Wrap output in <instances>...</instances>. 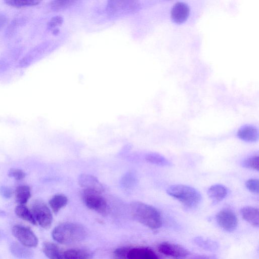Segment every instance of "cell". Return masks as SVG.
I'll return each instance as SVG.
<instances>
[{"label": "cell", "mask_w": 259, "mask_h": 259, "mask_svg": "<svg viewBox=\"0 0 259 259\" xmlns=\"http://www.w3.org/2000/svg\"><path fill=\"white\" fill-rule=\"evenodd\" d=\"M132 217L139 223L151 229L161 227L162 219L160 212L154 207L140 201L130 204Z\"/></svg>", "instance_id": "1"}, {"label": "cell", "mask_w": 259, "mask_h": 259, "mask_svg": "<svg viewBox=\"0 0 259 259\" xmlns=\"http://www.w3.org/2000/svg\"><path fill=\"white\" fill-rule=\"evenodd\" d=\"M87 235L85 228L77 223L66 222L57 226L53 230L54 240L62 244H70L80 242Z\"/></svg>", "instance_id": "2"}, {"label": "cell", "mask_w": 259, "mask_h": 259, "mask_svg": "<svg viewBox=\"0 0 259 259\" xmlns=\"http://www.w3.org/2000/svg\"><path fill=\"white\" fill-rule=\"evenodd\" d=\"M166 192L189 208L197 207L202 199L200 193L194 188L188 185H172L167 188Z\"/></svg>", "instance_id": "3"}, {"label": "cell", "mask_w": 259, "mask_h": 259, "mask_svg": "<svg viewBox=\"0 0 259 259\" xmlns=\"http://www.w3.org/2000/svg\"><path fill=\"white\" fill-rule=\"evenodd\" d=\"M31 211L37 223L41 227L49 228L53 222V216L47 205L40 199H36L31 205Z\"/></svg>", "instance_id": "4"}, {"label": "cell", "mask_w": 259, "mask_h": 259, "mask_svg": "<svg viewBox=\"0 0 259 259\" xmlns=\"http://www.w3.org/2000/svg\"><path fill=\"white\" fill-rule=\"evenodd\" d=\"M140 7L138 1L133 0H113L108 1L106 7L107 13L111 15L118 16L131 14L136 12Z\"/></svg>", "instance_id": "5"}, {"label": "cell", "mask_w": 259, "mask_h": 259, "mask_svg": "<svg viewBox=\"0 0 259 259\" xmlns=\"http://www.w3.org/2000/svg\"><path fill=\"white\" fill-rule=\"evenodd\" d=\"M82 199L85 205L90 209L101 214L107 210V203L102 193L91 190H83Z\"/></svg>", "instance_id": "6"}, {"label": "cell", "mask_w": 259, "mask_h": 259, "mask_svg": "<svg viewBox=\"0 0 259 259\" xmlns=\"http://www.w3.org/2000/svg\"><path fill=\"white\" fill-rule=\"evenodd\" d=\"M12 233L23 245L27 247H35L38 244V239L33 232L28 227L16 225L12 228Z\"/></svg>", "instance_id": "7"}, {"label": "cell", "mask_w": 259, "mask_h": 259, "mask_svg": "<svg viewBox=\"0 0 259 259\" xmlns=\"http://www.w3.org/2000/svg\"><path fill=\"white\" fill-rule=\"evenodd\" d=\"M215 218L218 225L226 232H232L237 227V218L235 213L229 209L220 210L217 213Z\"/></svg>", "instance_id": "8"}, {"label": "cell", "mask_w": 259, "mask_h": 259, "mask_svg": "<svg viewBox=\"0 0 259 259\" xmlns=\"http://www.w3.org/2000/svg\"><path fill=\"white\" fill-rule=\"evenodd\" d=\"M158 249L163 254L174 259H184L190 254L189 250L184 247L168 242L160 243Z\"/></svg>", "instance_id": "9"}, {"label": "cell", "mask_w": 259, "mask_h": 259, "mask_svg": "<svg viewBox=\"0 0 259 259\" xmlns=\"http://www.w3.org/2000/svg\"><path fill=\"white\" fill-rule=\"evenodd\" d=\"M189 12V7L187 3L182 1H178L171 7V18L177 23H183L187 19Z\"/></svg>", "instance_id": "10"}, {"label": "cell", "mask_w": 259, "mask_h": 259, "mask_svg": "<svg viewBox=\"0 0 259 259\" xmlns=\"http://www.w3.org/2000/svg\"><path fill=\"white\" fill-rule=\"evenodd\" d=\"M78 183L83 190H91L102 193L103 187L98 179L94 176L82 174L78 177Z\"/></svg>", "instance_id": "11"}, {"label": "cell", "mask_w": 259, "mask_h": 259, "mask_svg": "<svg viewBox=\"0 0 259 259\" xmlns=\"http://www.w3.org/2000/svg\"><path fill=\"white\" fill-rule=\"evenodd\" d=\"M127 259H159L157 254L152 249L144 247L130 248Z\"/></svg>", "instance_id": "12"}, {"label": "cell", "mask_w": 259, "mask_h": 259, "mask_svg": "<svg viewBox=\"0 0 259 259\" xmlns=\"http://www.w3.org/2000/svg\"><path fill=\"white\" fill-rule=\"evenodd\" d=\"M237 136L241 140L247 142H254L258 140L257 129L251 125H245L237 132Z\"/></svg>", "instance_id": "13"}, {"label": "cell", "mask_w": 259, "mask_h": 259, "mask_svg": "<svg viewBox=\"0 0 259 259\" xmlns=\"http://www.w3.org/2000/svg\"><path fill=\"white\" fill-rule=\"evenodd\" d=\"M242 218L251 225L258 227L259 224L258 209L253 206H245L240 210Z\"/></svg>", "instance_id": "14"}, {"label": "cell", "mask_w": 259, "mask_h": 259, "mask_svg": "<svg viewBox=\"0 0 259 259\" xmlns=\"http://www.w3.org/2000/svg\"><path fill=\"white\" fill-rule=\"evenodd\" d=\"M42 250L49 259H64V251L55 243L50 242H44Z\"/></svg>", "instance_id": "15"}, {"label": "cell", "mask_w": 259, "mask_h": 259, "mask_svg": "<svg viewBox=\"0 0 259 259\" xmlns=\"http://www.w3.org/2000/svg\"><path fill=\"white\" fill-rule=\"evenodd\" d=\"M228 194L227 188L221 184H215L207 190L208 197L214 202H218L224 199Z\"/></svg>", "instance_id": "16"}, {"label": "cell", "mask_w": 259, "mask_h": 259, "mask_svg": "<svg viewBox=\"0 0 259 259\" xmlns=\"http://www.w3.org/2000/svg\"><path fill=\"white\" fill-rule=\"evenodd\" d=\"M10 249L14 256L20 258H30L33 255L31 250L17 242L12 243Z\"/></svg>", "instance_id": "17"}, {"label": "cell", "mask_w": 259, "mask_h": 259, "mask_svg": "<svg viewBox=\"0 0 259 259\" xmlns=\"http://www.w3.org/2000/svg\"><path fill=\"white\" fill-rule=\"evenodd\" d=\"M16 201L20 205L26 204L31 197L30 188L26 185L17 187L15 191Z\"/></svg>", "instance_id": "18"}, {"label": "cell", "mask_w": 259, "mask_h": 259, "mask_svg": "<svg viewBox=\"0 0 259 259\" xmlns=\"http://www.w3.org/2000/svg\"><path fill=\"white\" fill-rule=\"evenodd\" d=\"M16 214L20 219L30 223L31 224L36 225L37 223L31 211L25 205L19 204L15 209Z\"/></svg>", "instance_id": "19"}, {"label": "cell", "mask_w": 259, "mask_h": 259, "mask_svg": "<svg viewBox=\"0 0 259 259\" xmlns=\"http://www.w3.org/2000/svg\"><path fill=\"white\" fill-rule=\"evenodd\" d=\"M67 202V197L63 194H59L53 196L49 200V203L53 211L57 213Z\"/></svg>", "instance_id": "20"}, {"label": "cell", "mask_w": 259, "mask_h": 259, "mask_svg": "<svg viewBox=\"0 0 259 259\" xmlns=\"http://www.w3.org/2000/svg\"><path fill=\"white\" fill-rule=\"evenodd\" d=\"M92 255L86 250L69 249L64 251V259H91Z\"/></svg>", "instance_id": "21"}, {"label": "cell", "mask_w": 259, "mask_h": 259, "mask_svg": "<svg viewBox=\"0 0 259 259\" xmlns=\"http://www.w3.org/2000/svg\"><path fill=\"white\" fill-rule=\"evenodd\" d=\"M145 159L148 162L157 165L170 166L172 164L171 163L163 156L155 152L147 154L145 156Z\"/></svg>", "instance_id": "22"}, {"label": "cell", "mask_w": 259, "mask_h": 259, "mask_svg": "<svg viewBox=\"0 0 259 259\" xmlns=\"http://www.w3.org/2000/svg\"><path fill=\"white\" fill-rule=\"evenodd\" d=\"M75 2L72 0H55L50 2V6L54 10H60L71 6Z\"/></svg>", "instance_id": "23"}, {"label": "cell", "mask_w": 259, "mask_h": 259, "mask_svg": "<svg viewBox=\"0 0 259 259\" xmlns=\"http://www.w3.org/2000/svg\"><path fill=\"white\" fill-rule=\"evenodd\" d=\"M241 165L244 167L258 171L259 157L254 155L248 157L242 161Z\"/></svg>", "instance_id": "24"}, {"label": "cell", "mask_w": 259, "mask_h": 259, "mask_svg": "<svg viewBox=\"0 0 259 259\" xmlns=\"http://www.w3.org/2000/svg\"><path fill=\"white\" fill-rule=\"evenodd\" d=\"M5 3L12 6L21 7L35 6L39 4V1L34 0H8L5 1Z\"/></svg>", "instance_id": "25"}, {"label": "cell", "mask_w": 259, "mask_h": 259, "mask_svg": "<svg viewBox=\"0 0 259 259\" xmlns=\"http://www.w3.org/2000/svg\"><path fill=\"white\" fill-rule=\"evenodd\" d=\"M247 189L251 192L258 194L259 182L257 179H251L247 180L245 183Z\"/></svg>", "instance_id": "26"}, {"label": "cell", "mask_w": 259, "mask_h": 259, "mask_svg": "<svg viewBox=\"0 0 259 259\" xmlns=\"http://www.w3.org/2000/svg\"><path fill=\"white\" fill-rule=\"evenodd\" d=\"M130 249L126 247L117 248L113 252V258L127 259V254Z\"/></svg>", "instance_id": "27"}, {"label": "cell", "mask_w": 259, "mask_h": 259, "mask_svg": "<svg viewBox=\"0 0 259 259\" xmlns=\"http://www.w3.org/2000/svg\"><path fill=\"white\" fill-rule=\"evenodd\" d=\"M136 179L135 176L131 172L127 173L122 179V184L126 188L133 186L136 183Z\"/></svg>", "instance_id": "28"}, {"label": "cell", "mask_w": 259, "mask_h": 259, "mask_svg": "<svg viewBox=\"0 0 259 259\" xmlns=\"http://www.w3.org/2000/svg\"><path fill=\"white\" fill-rule=\"evenodd\" d=\"M8 174L17 180H21L26 176L25 172L19 168H12L9 170Z\"/></svg>", "instance_id": "29"}, {"label": "cell", "mask_w": 259, "mask_h": 259, "mask_svg": "<svg viewBox=\"0 0 259 259\" xmlns=\"http://www.w3.org/2000/svg\"><path fill=\"white\" fill-rule=\"evenodd\" d=\"M63 21V18L60 16H55L50 20L48 24L49 28H54L56 26L61 25Z\"/></svg>", "instance_id": "30"}, {"label": "cell", "mask_w": 259, "mask_h": 259, "mask_svg": "<svg viewBox=\"0 0 259 259\" xmlns=\"http://www.w3.org/2000/svg\"><path fill=\"white\" fill-rule=\"evenodd\" d=\"M13 190L11 188L6 186H0V195L4 198L8 199L13 195Z\"/></svg>", "instance_id": "31"}, {"label": "cell", "mask_w": 259, "mask_h": 259, "mask_svg": "<svg viewBox=\"0 0 259 259\" xmlns=\"http://www.w3.org/2000/svg\"><path fill=\"white\" fill-rule=\"evenodd\" d=\"M189 259H217L215 257L208 255H197Z\"/></svg>", "instance_id": "32"}, {"label": "cell", "mask_w": 259, "mask_h": 259, "mask_svg": "<svg viewBox=\"0 0 259 259\" xmlns=\"http://www.w3.org/2000/svg\"><path fill=\"white\" fill-rule=\"evenodd\" d=\"M6 22V17L3 14L0 13V29L4 26Z\"/></svg>", "instance_id": "33"}, {"label": "cell", "mask_w": 259, "mask_h": 259, "mask_svg": "<svg viewBox=\"0 0 259 259\" xmlns=\"http://www.w3.org/2000/svg\"><path fill=\"white\" fill-rule=\"evenodd\" d=\"M6 215V213L5 211L0 210V217H4Z\"/></svg>", "instance_id": "34"}]
</instances>
